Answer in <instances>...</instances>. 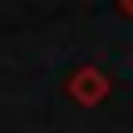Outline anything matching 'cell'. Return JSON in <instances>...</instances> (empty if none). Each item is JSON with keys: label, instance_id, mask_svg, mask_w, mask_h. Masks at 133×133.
Masks as SVG:
<instances>
[{"label": "cell", "instance_id": "cell-1", "mask_svg": "<svg viewBox=\"0 0 133 133\" xmlns=\"http://www.w3.org/2000/svg\"><path fill=\"white\" fill-rule=\"evenodd\" d=\"M108 75L96 66V62H83V66H75L71 75H66V96L79 104V108H96V104H104L108 100Z\"/></svg>", "mask_w": 133, "mask_h": 133}, {"label": "cell", "instance_id": "cell-2", "mask_svg": "<svg viewBox=\"0 0 133 133\" xmlns=\"http://www.w3.org/2000/svg\"><path fill=\"white\" fill-rule=\"evenodd\" d=\"M116 8H121V12L129 17V21H133V0H116Z\"/></svg>", "mask_w": 133, "mask_h": 133}]
</instances>
